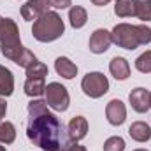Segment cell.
Instances as JSON below:
<instances>
[{
    "label": "cell",
    "instance_id": "6da1fadb",
    "mask_svg": "<svg viewBox=\"0 0 151 151\" xmlns=\"http://www.w3.org/2000/svg\"><path fill=\"white\" fill-rule=\"evenodd\" d=\"M27 137L44 151H60L70 144L63 123L47 111L46 100H32L28 104Z\"/></svg>",
    "mask_w": 151,
    "mask_h": 151
},
{
    "label": "cell",
    "instance_id": "7a4b0ae2",
    "mask_svg": "<svg viewBox=\"0 0 151 151\" xmlns=\"http://www.w3.org/2000/svg\"><path fill=\"white\" fill-rule=\"evenodd\" d=\"M113 42L123 49H135L139 46H146L151 42V28L146 25H128L119 23L111 32Z\"/></svg>",
    "mask_w": 151,
    "mask_h": 151
},
{
    "label": "cell",
    "instance_id": "3957f363",
    "mask_svg": "<svg viewBox=\"0 0 151 151\" xmlns=\"http://www.w3.org/2000/svg\"><path fill=\"white\" fill-rule=\"evenodd\" d=\"M0 51L5 58L12 60L14 63L19 60V56L25 51L19 40L18 25L11 18H2V23H0Z\"/></svg>",
    "mask_w": 151,
    "mask_h": 151
},
{
    "label": "cell",
    "instance_id": "277c9868",
    "mask_svg": "<svg viewBox=\"0 0 151 151\" xmlns=\"http://www.w3.org/2000/svg\"><path fill=\"white\" fill-rule=\"evenodd\" d=\"M65 30V25L62 21V18L53 12V11H47L44 12L37 21H34V27H32V34L34 37L40 40V42H53L58 37H62Z\"/></svg>",
    "mask_w": 151,
    "mask_h": 151
},
{
    "label": "cell",
    "instance_id": "5b68a950",
    "mask_svg": "<svg viewBox=\"0 0 151 151\" xmlns=\"http://www.w3.org/2000/svg\"><path fill=\"white\" fill-rule=\"evenodd\" d=\"M81 88H83L84 95H88L90 99H100L102 95L107 93L109 81L100 72H88L81 81Z\"/></svg>",
    "mask_w": 151,
    "mask_h": 151
},
{
    "label": "cell",
    "instance_id": "8992f818",
    "mask_svg": "<svg viewBox=\"0 0 151 151\" xmlns=\"http://www.w3.org/2000/svg\"><path fill=\"white\" fill-rule=\"evenodd\" d=\"M46 104L47 107L55 109V111H67L69 109V102H70V97H69V91L65 86H62L60 83H49L46 86Z\"/></svg>",
    "mask_w": 151,
    "mask_h": 151
},
{
    "label": "cell",
    "instance_id": "52a82bcc",
    "mask_svg": "<svg viewBox=\"0 0 151 151\" xmlns=\"http://www.w3.org/2000/svg\"><path fill=\"white\" fill-rule=\"evenodd\" d=\"M51 7V0H28L21 7V16L25 21H37Z\"/></svg>",
    "mask_w": 151,
    "mask_h": 151
},
{
    "label": "cell",
    "instance_id": "ba28073f",
    "mask_svg": "<svg viewBox=\"0 0 151 151\" xmlns=\"http://www.w3.org/2000/svg\"><path fill=\"white\" fill-rule=\"evenodd\" d=\"M111 44H113L111 32H107L104 28H99L90 37V51L95 53V55H100V53H106Z\"/></svg>",
    "mask_w": 151,
    "mask_h": 151
},
{
    "label": "cell",
    "instance_id": "9c48e42d",
    "mask_svg": "<svg viewBox=\"0 0 151 151\" xmlns=\"http://www.w3.org/2000/svg\"><path fill=\"white\" fill-rule=\"evenodd\" d=\"M128 100H130L134 111H137V113H146L151 109V91H148L146 88L132 90V93L128 95Z\"/></svg>",
    "mask_w": 151,
    "mask_h": 151
},
{
    "label": "cell",
    "instance_id": "30bf717a",
    "mask_svg": "<svg viewBox=\"0 0 151 151\" xmlns=\"http://www.w3.org/2000/svg\"><path fill=\"white\" fill-rule=\"evenodd\" d=\"M88 134V121L84 116H76L70 119L69 127H67V135L70 139V142H79L86 137Z\"/></svg>",
    "mask_w": 151,
    "mask_h": 151
},
{
    "label": "cell",
    "instance_id": "8fae6325",
    "mask_svg": "<svg viewBox=\"0 0 151 151\" xmlns=\"http://www.w3.org/2000/svg\"><path fill=\"white\" fill-rule=\"evenodd\" d=\"M106 116H107V121L111 125H114V127L121 125L127 119V107H125V104L121 100H118V99L111 100L107 104V107H106Z\"/></svg>",
    "mask_w": 151,
    "mask_h": 151
},
{
    "label": "cell",
    "instance_id": "7c38bea8",
    "mask_svg": "<svg viewBox=\"0 0 151 151\" xmlns=\"http://www.w3.org/2000/svg\"><path fill=\"white\" fill-rule=\"evenodd\" d=\"M128 134L134 141L137 142H146L148 139H151V127L144 121H135L130 125L128 128Z\"/></svg>",
    "mask_w": 151,
    "mask_h": 151
},
{
    "label": "cell",
    "instance_id": "4fadbf2b",
    "mask_svg": "<svg viewBox=\"0 0 151 151\" xmlns=\"http://www.w3.org/2000/svg\"><path fill=\"white\" fill-rule=\"evenodd\" d=\"M109 70H111V74H113L118 81H125V79L130 76V65H128V62H127L125 58L116 56V58L111 60V63H109Z\"/></svg>",
    "mask_w": 151,
    "mask_h": 151
},
{
    "label": "cell",
    "instance_id": "5bb4252c",
    "mask_svg": "<svg viewBox=\"0 0 151 151\" xmlns=\"http://www.w3.org/2000/svg\"><path fill=\"white\" fill-rule=\"evenodd\" d=\"M14 91V77L9 69L0 65V97H9Z\"/></svg>",
    "mask_w": 151,
    "mask_h": 151
},
{
    "label": "cell",
    "instance_id": "9a60e30c",
    "mask_svg": "<svg viewBox=\"0 0 151 151\" xmlns=\"http://www.w3.org/2000/svg\"><path fill=\"white\" fill-rule=\"evenodd\" d=\"M55 69H56V72L62 76V77H65V79H72L76 74H77V65L72 63L69 58H65V56H60V58H56V62H55Z\"/></svg>",
    "mask_w": 151,
    "mask_h": 151
},
{
    "label": "cell",
    "instance_id": "2e32d148",
    "mask_svg": "<svg viewBox=\"0 0 151 151\" xmlns=\"http://www.w3.org/2000/svg\"><path fill=\"white\" fill-rule=\"evenodd\" d=\"M46 77H27L25 93L28 97H40L46 91Z\"/></svg>",
    "mask_w": 151,
    "mask_h": 151
},
{
    "label": "cell",
    "instance_id": "e0dca14e",
    "mask_svg": "<svg viewBox=\"0 0 151 151\" xmlns=\"http://www.w3.org/2000/svg\"><path fill=\"white\" fill-rule=\"evenodd\" d=\"M69 19H70V25L74 28H83L86 25V19H88V14H86V9L74 5L70 11H69Z\"/></svg>",
    "mask_w": 151,
    "mask_h": 151
},
{
    "label": "cell",
    "instance_id": "ac0fdd59",
    "mask_svg": "<svg viewBox=\"0 0 151 151\" xmlns=\"http://www.w3.org/2000/svg\"><path fill=\"white\" fill-rule=\"evenodd\" d=\"M114 12H116V16H119V18H130V16H135L134 0H116Z\"/></svg>",
    "mask_w": 151,
    "mask_h": 151
},
{
    "label": "cell",
    "instance_id": "d6986e66",
    "mask_svg": "<svg viewBox=\"0 0 151 151\" xmlns=\"http://www.w3.org/2000/svg\"><path fill=\"white\" fill-rule=\"evenodd\" d=\"M16 139V128L11 121H0V142L11 144Z\"/></svg>",
    "mask_w": 151,
    "mask_h": 151
},
{
    "label": "cell",
    "instance_id": "ffe728a7",
    "mask_svg": "<svg viewBox=\"0 0 151 151\" xmlns=\"http://www.w3.org/2000/svg\"><path fill=\"white\" fill-rule=\"evenodd\" d=\"M135 16L142 21H151V0H134Z\"/></svg>",
    "mask_w": 151,
    "mask_h": 151
},
{
    "label": "cell",
    "instance_id": "44dd1931",
    "mask_svg": "<svg viewBox=\"0 0 151 151\" xmlns=\"http://www.w3.org/2000/svg\"><path fill=\"white\" fill-rule=\"evenodd\" d=\"M135 69L142 74L151 72V51H144L137 60H135Z\"/></svg>",
    "mask_w": 151,
    "mask_h": 151
},
{
    "label": "cell",
    "instance_id": "7402d4cb",
    "mask_svg": "<svg viewBox=\"0 0 151 151\" xmlns=\"http://www.w3.org/2000/svg\"><path fill=\"white\" fill-rule=\"evenodd\" d=\"M47 76V67L40 62H34L28 69H27V77H46Z\"/></svg>",
    "mask_w": 151,
    "mask_h": 151
},
{
    "label": "cell",
    "instance_id": "603a6c76",
    "mask_svg": "<svg viewBox=\"0 0 151 151\" xmlns=\"http://www.w3.org/2000/svg\"><path fill=\"white\" fill-rule=\"evenodd\" d=\"M104 151H125V141L118 135L109 137L104 142Z\"/></svg>",
    "mask_w": 151,
    "mask_h": 151
},
{
    "label": "cell",
    "instance_id": "cb8c5ba5",
    "mask_svg": "<svg viewBox=\"0 0 151 151\" xmlns=\"http://www.w3.org/2000/svg\"><path fill=\"white\" fill-rule=\"evenodd\" d=\"M34 62H37V58H35V55H34V53H32L30 49H27V47H25V51H23V55L19 56V60H18L16 63H18L19 67H23V69H28V67H30V65H32Z\"/></svg>",
    "mask_w": 151,
    "mask_h": 151
},
{
    "label": "cell",
    "instance_id": "d4e9b609",
    "mask_svg": "<svg viewBox=\"0 0 151 151\" xmlns=\"http://www.w3.org/2000/svg\"><path fill=\"white\" fill-rule=\"evenodd\" d=\"M69 5H72V0H51V7L55 9H67Z\"/></svg>",
    "mask_w": 151,
    "mask_h": 151
},
{
    "label": "cell",
    "instance_id": "484cf974",
    "mask_svg": "<svg viewBox=\"0 0 151 151\" xmlns=\"http://www.w3.org/2000/svg\"><path fill=\"white\" fill-rule=\"evenodd\" d=\"M60 151H86L83 146H79L77 142H70L67 148H63V150H60Z\"/></svg>",
    "mask_w": 151,
    "mask_h": 151
},
{
    "label": "cell",
    "instance_id": "4316f807",
    "mask_svg": "<svg viewBox=\"0 0 151 151\" xmlns=\"http://www.w3.org/2000/svg\"><path fill=\"white\" fill-rule=\"evenodd\" d=\"M5 111H7V104H5V100L0 97V121H2V118L5 116Z\"/></svg>",
    "mask_w": 151,
    "mask_h": 151
},
{
    "label": "cell",
    "instance_id": "83f0119b",
    "mask_svg": "<svg viewBox=\"0 0 151 151\" xmlns=\"http://www.w3.org/2000/svg\"><path fill=\"white\" fill-rule=\"evenodd\" d=\"M91 2H93L95 5H99V7H102V5H107V4H109L111 0H91Z\"/></svg>",
    "mask_w": 151,
    "mask_h": 151
},
{
    "label": "cell",
    "instance_id": "f1b7e54d",
    "mask_svg": "<svg viewBox=\"0 0 151 151\" xmlns=\"http://www.w3.org/2000/svg\"><path fill=\"white\" fill-rule=\"evenodd\" d=\"M0 151H5V146H2V142H0Z\"/></svg>",
    "mask_w": 151,
    "mask_h": 151
},
{
    "label": "cell",
    "instance_id": "f546056e",
    "mask_svg": "<svg viewBox=\"0 0 151 151\" xmlns=\"http://www.w3.org/2000/svg\"><path fill=\"white\" fill-rule=\"evenodd\" d=\"M135 151H148V150H135Z\"/></svg>",
    "mask_w": 151,
    "mask_h": 151
},
{
    "label": "cell",
    "instance_id": "4dcf8cb0",
    "mask_svg": "<svg viewBox=\"0 0 151 151\" xmlns=\"http://www.w3.org/2000/svg\"><path fill=\"white\" fill-rule=\"evenodd\" d=\"M0 23H2V18H0Z\"/></svg>",
    "mask_w": 151,
    "mask_h": 151
}]
</instances>
